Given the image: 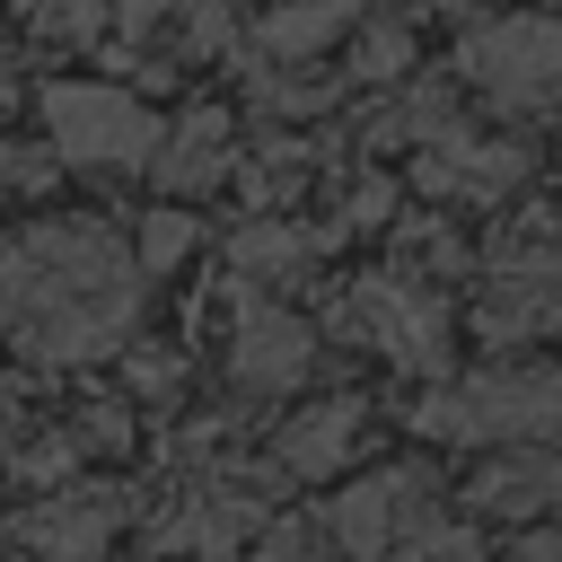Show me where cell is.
<instances>
[{"instance_id":"21","label":"cell","mask_w":562,"mask_h":562,"mask_svg":"<svg viewBox=\"0 0 562 562\" xmlns=\"http://www.w3.org/2000/svg\"><path fill=\"white\" fill-rule=\"evenodd\" d=\"M184 44H193V53L255 61V44H237V18H228V0H193V9H184Z\"/></svg>"},{"instance_id":"6","label":"cell","mask_w":562,"mask_h":562,"mask_svg":"<svg viewBox=\"0 0 562 562\" xmlns=\"http://www.w3.org/2000/svg\"><path fill=\"white\" fill-rule=\"evenodd\" d=\"M237 290V325H228V386L237 395H299L316 378V325L255 299V281H228Z\"/></svg>"},{"instance_id":"25","label":"cell","mask_w":562,"mask_h":562,"mask_svg":"<svg viewBox=\"0 0 562 562\" xmlns=\"http://www.w3.org/2000/svg\"><path fill=\"white\" fill-rule=\"evenodd\" d=\"M167 9H176V0H114V18H123V26H132V35H149V26H158V18H167Z\"/></svg>"},{"instance_id":"15","label":"cell","mask_w":562,"mask_h":562,"mask_svg":"<svg viewBox=\"0 0 562 562\" xmlns=\"http://www.w3.org/2000/svg\"><path fill=\"white\" fill-rule=\"evenodd\" d=\"M325 237H334V228H290V220H246V228L228 237V272H237V281H255V290H263V281H299V272H307V263L325 255Z\"/></svg>"},{"instance_id":"24","label":"cell","mask_w":562,"mask_h":562,"mask_svg":"<svg viewBox=\"0 0 562 562\" xmlns=\"http://www.w3.org/2000/svg\"><path fill=\"white\" fill-rule=\"evenodd\" d=\"M386 202H395V193H386L378 176H369V184H351V202H342V228H378V220H386Z\"/></svg>"},{"instance_id":"16","label":"cell","mask_w":562,"mask_h":562,"mask_svg":"<svg viewBox=\"0 0 562 562\" xmlns=\"http://www.w3.org/2000/svg\"><path fill=\"white\" fill-rule=\"evenodd\" d=\"M334 35H351V0H272L255 18V61H307Z\"/></svg>"},{"instance_id":"12","label":"cell","mask_w":562,"mask_h":562,"mask_svg":"<svg viewBox=\"0 0 562 562\" xmlns=\"http://www.w3.org/2000/svg\"><path fill=\"white\" fill-rule=\"evenodd\" d=\"M237 167V149H228V114L220 105H193V114H176L167 123V140H158V184L167 193H211L220 176Z\"/></svg>"},{"instance_id":"17","label":"cell","mask_w":562,"mask_h":562,"mask_svg":"<svg viewBox=\"0 0 562 562\" xmlns=\"http://www.w3.org/2000/svg\"><path fill=\"white\" fill-rule=\"evenodd\" d=\"M386 562H492V553H483V536H474V527H457V518H430V509H422V518L386 544Z\"/></svg>"},{"instance_id":"22","label":"cell","mask_w":562,"mask_h":562,"mask_svg":"<svg viewBox=\"0 0 562 562\" xmlns=\"http://www.w3.org/2000/svg\"><path fill=\"white\" fill-rule=\"evenodd\" d=\"M255 105H263V114H325L334 88H307V79H272V70H255Z\"/></svg>"},{"instance_id":"8","label":"cell","mask_w":562,"mask_h":562,"mask_svg":"<svg viewBox=\"0 0 562 562\" xmlns=\"http://www.w3.org/2000/svg\"><path fill=\"white\" fill-rule=\"evenodd\" d=\"M430 509V474H404V465H378V474H351L334 501H325V544L342 562H386V544Z\"/></svg>"},{"instance_id":"4","label":"cell","mask_w":562,"mask_h":562,"mask_svg":"<svg viewBox=\"0 0 562 562\" xmlns=\"http://www.w3.org/2000/svg\"><path fill=\"white\" fill-rule=\"evenodd\" d=\"M457 70L501 114H562V18H483V26H465Z\"/></svg>"},{"instance_id":"18","label":"cell","mask_w":562,"mask_h":562,"mask_svg":"<svg viewBox=\"0 0 562 562\" xmlns=\"http://www.w3.org/2000/svg\"><path fill=\"white\" fill-rule=\"evenodd\" d=\"M18 18H26V35H44V44H88V35L105 26V0H18Z\"/></svg>"},{"instance_id":"23","label":"cell","mask_w":562,"mask_h":562,"mask_svg":"<svg viewBox=\"0 0 562 562\" xmlns=\"http://www.w3.org/2000/svg\"><path fill=\"white\" fill-rule=\"evenodd\" d=\"M316 553V527L281 518V527H255V562H307Z\"/></svg>"},{"instance_id":"13","label":"cell","mask_w":562,"mask_h":562,"mask_svg":"<svg viewBox=\"0 0 562 562\" xmlns=\"http://www.w3.org/2000/svg\"><path fill=\"white\" fill-rule=\"evenodd\" d=\"M351 439H360V395H334V404H316V413L281 422V439H272V474L325 483V474H342Z\"/></svg>"},{"instance_id":"7","label":"cell","mask_w":562,"mask_h":562,"mask_svg":"<svg viewBox=\"0 0 562 562\" xmlns=\"http://www.w3.org/2000/svg\"><path fill=\"white\" fill-rule=\"evenodd\" d=\"M483 342H544L562 334V237H536V246H509L483 281V307H474Z\"/></svg>"},{"instance_id":"10","label":"cell","mask_w":562,"mask_h":562,"mask_svg":"<svg viewBox=\"0 0 562 562\" xmlns=\"http://www.w3.org/2000/svg\"><path fill=\"white\" fill-rule=\"evenodd\" d=\"M255 527H263V492H255L246 474H211V483H193V492H184V509H176L158 536H167V544H184V553L228 562Z\"/></svg>"},{"instance_id":"20","label":"cell","mask_w":562,"mask_h":562,"mask_svg":"<svg viewBox=\"0 0 562 562\" xmlns=\"http://www.w3.org/2000/svg\"><path fill=\"white\" fill-rule=\"evenodd\" d=\"M184 246H193V220L184 211H140V272H167V263H184Z\"/></svg>"},{"instance_id":"28","label":"cell","mask_w":562,"mask_h":562,"mask_svg":"<svg viewBox=\"0 0 562 562\" xmlns=\"http://www.w3.org/2000/svg\"><path fill=\"white\" fill-rule=\"evenodd\" d=\"M0 465H9V422H0Z\"/></svg>"},{"instance_id":"1","label":"cell","mask_w":562,"mask_h":562,"mask_svg":"<svg viewBox=\"0 0 562 562\" xmlns=\"http://www.w3.org/2000/svg\"><path fill=\"white\" fill-rule=\"evenodd\" d=\"M140 255L97 220H44L0 246V334L35 360H97L140 325Z\"/></svg>"},{"instance_id":"11","label":"cell","mask_w":562,"mask_h":562,"mask_svg":"<svg viewBox=\"0 0 562 562\" xmlns=\"http://www.w3.org/2000/svg\"><path fill=\"white\" fill-rule=\"evenodd\" d=\"M114 527H123V509H114L105 492H53L44 509L18 518V544H26L35 562H105Z\"/></svg>"},{"instance_id":"5","label":"cell","mask_w":562,"mask_h":562,"mask_svg":"<svg viewBox=\"0 0 562 562\" xmlns=\"http://www.w3.org/2000/svg\"><path fill=\"white\" fill-rule=\"evenodd\" d=\"M334 334H351L360 351L395 360V369H448V307L404 281V272H360L342 299H334Z\"/></svg>"},{"instance_id":"26","label":"cell","mask_w":562,"mask_h":562,"mask_svg":"<svg viewBox=\"0 0 562 562\" xmlns=\"http://www.w3.org/2000/svg\"><path fill=\"white\" fill-rule=\"evenodd\" d=\"M0 184H44V158H26V149H0Z\"/></svg>"},{"instance_id":"9","label":"cell","mask_w":562,"mask_h":562,"mask_svg":"<svg viewBox=\"0 0 562 562\" xmlns=\"http://www.w3.org/2000/svg\"><path fill=\"white\" fill-rule=\"evenodd\" d=\"M422 193L430 202H474V211H492L509 184H527V149L518 140H483V132H465V123H439L430 140H422Z\"/></svg>"},{"instance_id":"2","label":"cell","mask_w":562,"mask_h":562,"mask_svg":"<svg viewBox=\"0 0 562 562\" xmlns=\"http://www.w3.org/2000/svg\"><path fill=\"white\" fill-rule=\"evenodd\" d=\"M422 439L448 448H562V369H483L413 404Z\"/></svg>"},{"instance_id":"19","label":"cell","mask_w":562,"mask_h":562,"mask_svg":"<svg viewBox=\"0 0 562 562\" xmlns=\"http://www.w3.org/2000/svg\"><path fill=\"white\" fill-rule=\"evenodd\" d=\"M404 61H413V35L404 26H386V18L378 26H351V79H395Z\"/></svg>"},{"instance_id":"27","label":"cell","mask_w":562,"mask_h":562,"mask_svg":"<svg viewBox=\"0 0 562 562\" xmlns=\"http://www.w3.org/2000/svg\"><path fill=\"white\" fill-rule=\"evenodd\" d=\"M509 562H562V527H536V536H527Z\"/></svg>"},{"instance_id":"3","label":"cell","mask_w":562,"mask_h":562,"mask_svg":"<svg viewBox=\"0 0 562 562\" xmlns=\"http://www.w3.org/2000/svg\"><path fill=\"white\" fill-rule=\"evenodd\" d=\"M44 132H53L61 167H97V176H140V167H158V140H167V123L132 88H105V79H53Z\"/></svg>"},{"instance_id":"14","label":"cell","mask_w":562,"mask_h":562,"mask_svg":"<svg viewBox=\"0 0 562 562\" xmlns=\"http://www.w3.org/2000/svg\"><path fill=\"white\" fill-rule=\"evenodd\" d=\"M474 509H483V518L562 509V448H501V457L474 474Z\"/></svg>"}]
</instances>
